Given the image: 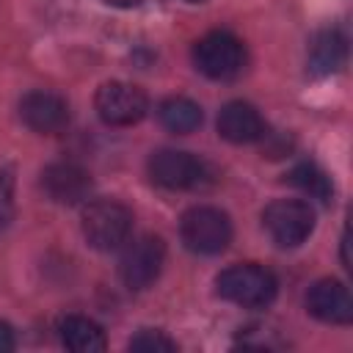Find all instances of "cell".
I'll return each mask as SVG.
<instances>
[{
	"mask_svg": "<svg viewBox=\"0 0 353 353\" xmlns=\"http://www.w3.org/2000/svg\"><path fill=\"white\" fill-rule=\"evenodd\" d=\"M218 295L223 301H232L243 309H262L276 298V276L254 262L245 265H232L218 273L215 279Z\"/></svg>",
	"mask_w": 353,
	"mask_h": 353,
	"instance_id": "6da1fadb",
	"label": "cell"
},
{
	"mask_svg": "<svg viewBox=\"0 0 353 353\" xmlns=\"http://www.w3.org/2000/svg\"><path fill=\"white\" fill-rule=\"evenodd\" d=\"M132 232V212L113 199H97L83 210V234L97 251H116Z\"/></svg>",
	"mask_w": 353,
	"mask_h": 353,
	"instance_id": "7a4b0ae2",
	"label": "cell"
},
{
	"mask_svg": "<svg viewBox=\"0 0 353 353\" xmlns=\"http://www.w3.org/2000/svg\"><path fill=\"white\" fill-rule=\"evenodd\" d=\"M193 63L210 80H232L245 66V44L229 30H212L196 41Z\"/></svg>",
	"mask_w": 353,
	"mask_h": 353,
	"instance_id": "3957f363",
	"label": "cell"
},
{
	"mask_svg": "<svg viewBox=\"0 0 353 353\" xmlns=\"http://www.w3.org/2000/svg\"><path fill=\"white\" fill-rule=\"evenodd\" d=\"M149 176L168 190H199L212 179L201 157L179 149H157L149 157Z\"/></svg>",
	"mask_w": 353,
	"mask_h": 353,
	"instance_id": "277c9868",
	"label": "cell"
},
{
	"mask_svg": "<svg viewBox=\"0 0 353 353\" xmlns=\"http://www.w3.org/2000/svg\"><path fill=\"white\" fill-rule=\"evenodd\" d=\"M179 234L193 254H221L232 240V221L218 207H190L179 221Z\"/></svg>",
	"mask_w": 353,
	"mask_h": 353,
	"instance_id": "5b68a950",
	"label": "cell"
},
{
	"mask_svg": "<svg viewBox=\"0 0 353 353\" xmlns=\"http://www.w3.org/2000/svg\"><path fill=\"white\" fill-rule=\"evenodd\" d=\"M262 226L281 248L301 245L314 229V210L301 199H276L262 212Z\"/></svg>",
	"mask_w": 353,
	"mask_h": 353,
	"instance_id": "8992f818",
	"label": "cell"
},
{
	"mask_svg": "<svg viewBox=\"0 0 353 353\" xmlns=\"http://www.w3.org/2000/svg\"><path fill=\"white\" fill-rule=\"evenodd\" d=\"M163 262H165L163 240L157 234H141L121 254V262H119L121 281L130 290H146L157 281V276L163 270Z\"/></svg>",
	"mask_w": 353,
	"mask_h": 353,
	"instance_id": "52a82bcc",
	"label": "cell"
},
{
	"mask_svg": "<svg viewBox=\"0 0 353 353\" xmlns=\"http://www.w3.org/2000/svg\"><path fill=\"white\" fill-rule=\"evenodd\" d=\"M94 105H97V113L105 124L110 127H130V124H138L143 116H146V94L132 85V83H121V80H110V83H102L97 97H94Z\"/></svg>",
	"mask_w": 353,
	"mask_h": 353,
	"instance_id": "ba28073f",
	"label": "cell"
},
{
	"mask_svg": "<svg viewBox=\"0 0 353 353\" xmlns=\"http://www.w3.org/2000/svg\"><path fill=\"white\" fill-rule=\"evenodd\" d=\"M306 309L312 317L331 323V325H347L353 320V298L347 287L336 279H320L306 292Z\"/></svg>",
	"mask_w": 353,
	"mask_h": 353,
	"instance_id": "9c48e42d",
	"label": "cell"
},
{
	"mask_svg": "<svg viewBox=\"0 0 353 353\" xmlns=\"http://www.w3.org/2000/svg\"><path fill=\"white\" fill-rule=\"evenodd\" d=\"M22 121L41 135H55L69 124V108L66 102L52 91H30L19 102Z\"/></svg>",
	"mask_w": 353,
	"mask_h": 353,
	"instance_id": "30bf717a",
	"label": "cell"
},
{
	"mask_svg": "<svg viewBox=\"0 0 353 353\" xmlns=\"http://www.w3.org/2000/svg\"><path fill=\"white\" fill-rule=\"evenodd\" d=\"M47 196L58 204H77L91 193V176L74 163H52L41 174Z\"/></svg>",
	"mask_w": 353,
	"mask_h": 353,
	"instance_id": "8fae6325",
	"label": "cell"
},
{
	"mask_svg": "<svg viewBox=\"0 0 353 353\" xmlns=\"http://www.w3.org/2000/svg\"><path fill=\"white\" fill-rule=\"evenodd\" d=\"M218 132L229 143H254L265 135V121L259 110L248 102H226L218 113Z\"/></svg>",
	"mask_w": 353,
	"mask_h": 353,
	"instance_id": "7c38bea8",
	"label": "cell"
},
{
	"mask_svg": "<svg viewBox=\"0 0 353 353\" xmlns=\"http://www.w3.org/2000/svg\"><path fill=\"white\" fill-rule=\"evenodd\" d=\"M58 331H61L63 347L72 350V353H99V350H105V345H108L102 328H99L94 320L83 317V314H69V317H63V320L58 323Z\"/></svg>",
	"mask_w": 353,
	"mask_h": 353,
	"instance_id": "4fadbf2b",
	"label": "cell"
},
{
	"mask_svg": "<svg viewBox=\"0 0 353 353\" xmlns=\"http://www.w3.org/2000/svg\"><path fill=\"white\" fill-rule=\"evenodd\" d=\"M347 55V41L339 30H320L309 44V69L312 74H331L342 69Z\"/></svg>",
	"mask_w": 353,
	"mask_h": 353,
	"instance_id": "5bb4252c",
	"label": "cell"
},
{
	"mask_svg": "<svg viewBox=\"0 0 353 353\" xmlns=\"http://www.w3.org/2000/svg\"><path fill=\"white\" fill-rule=\"evenodd\" d=\"M157 119L165 130L176 132V135H188L193 130H199L201 124V108L188 99V97H171L165 102H160L157 108Z\"/></svg>",
	"mask_w": 353,
	"mask_h": 353,
	"instance_id": "9a60e30c",
	"label": "cell"
},
{
	"mask_svg": "<svg viewBox=\"0 0 353 353\" xmlns=\"http://www.w3.org/2000/svg\"><path fill=\"white\" fill-rule=\"evenodd\" d=\"M290 182H292L295 188H301L303 193H309L312 199H317V201H331V196H334L331 176H328L323 168H317L314 163H301V165H295V168L290 171Z\"/></svg>",
	"mask_w": 353,
	"mask_h": 353,
	"instance_id": "2e32d148",
	"label": "cell"
},
{
	"mask_svg": "<svg viewBox=\"0 0 353 353\" xmlns=\"http://www.w3.org/2000/svg\"><path fill=\"white\" fill-rule=\"evenodd\" d=\"M130 350H138V353H171V350H176V342H171L160 331H141L138 336L130 339Z\"/></svg>",
	"mask_w": 353,
	"mask_h": 353,
	"instance_id": "e0dca14e",
	"label": "cell"
},
{
	"mask_svg": "<svg viewBox=\"0 0 353 353\" xmlns=\"http://www.w3.org/2000/svg\"><path fill=\"white\" fill-rule=\"evenodd\" d=\"M14 212V176L11 168H0V232L8 226Z\"/></svg>",
	"mask_w": 353,
	"mask_h": 353,
	"instance_id": "ac0fdd59",
	"label": "cell"
},
{
	"mask_svg": "<svg viewBox=\"0 0 353 353\" xmlns=\"http://www.w3.org/2000/svg\"><path fill=\"white\" fill-rule=\"evenodd\" d=\"M8 350H14V331L8 323L0 320V353H8Z\"/></svg>",
	"mask_w": 353,
	"mask_h": 353,
	"instance_id": "d6986e66",
	"label": "cell"
},
{
	"mask_svg": "<svg viewBox=\"0 0 353 353\" xmlns=\"http://www.w3.org/2000/svg\"><path fill=\"white\" fill-rule=\"evenodd\" d=\"M108 3H121V6H130V3H138V0H108Z\"/></svg>",
	"mask_w": 353,
	"mask_h": 353,
	"instance_id": "ffe728a7",
	"label": "cell"
},
{
	"mask_svg": "<svg viewBox=\"0 0 353 353\" xmlns=\"http://www.w3.org/2000/svg\"><path fill=\"white\" fill-rule=\"evenodd\" d=\"M190 3H199V0H190Z\"/></svg>",
	"mask_w": 353,
	"mask_h": 353,
	"instance_id": "44dd1931",
	"label": "cell"
}]
</instances>
